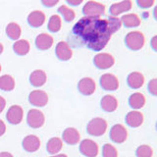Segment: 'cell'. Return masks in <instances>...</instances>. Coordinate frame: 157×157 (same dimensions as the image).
Instances as JSON below:
<instances>
[{
	"label": "cell",
	"mask_w": 157,
	"mask_h": 157,
	"mask_svg": "<svg viewBox=\"0 0 157 157\" xmlns=\"http://www.w3.org/2000/svg\"><path fill=\"white\" fill-rule=\"evenodd\" d=\"M73 33L94 51L102 50L112 36L107 20L99 17H83L78 20L73 28Z\"/></svg>",
	"instance_id": "cell-1"
},
{
	"label": "cell",
	"mask_w": 157,
	"mask_h": 157,
	"mask_svg": "<svg viewBox=\"0 0 157 157\" xmlns=\"http://www.w3.org/2000/svg\"><path fill=\"white\" fill-rule=\"evenodd\" d=\"M145 38L144 33L139 31L130 32L125 37V43L131 50H140L144 45Z\"/></svg>",
	"instance_id": "cell-2"
},
{
	"label": "cell",
	"mask_w": 157,
	"mask_h": 157,
	"mask_svg": "<svg viewBox=\"0 0 157 157\" xmlns=\"http://www.w3.org/2000/svg\"><path fill=\"white\" fill-rule=\"evenodd\" d=\"M107 122L102 118H94L90 121L86 126V131L90 136H100L105 134L107 130Z\"/></svg>",
	"instance_id": "cell-3"
},
{
	"label": "cell",
	"mask_w": 157,
	"mask_h": 157,
	"mask_svg": "<svg viewBox=\"0 0 157 157\" xmlns=\"http://www.w3.org/2000/svg\"><path fill=\"white\" fill-rule=\"evenodd\" d=\"M105 12V6L100 2L88 1L82 7V13L86 17H99Z\"/></svg>",
	"instance_id": "cell-4"
},
{
	"label": "cell",
	"mask_w": 157,
	"mask_h": 157,
	"mask_svg": "<svg viewBox=\"0 0 157 157\" xmlns=\"http://www.w3.org/2000/svg\"><path fill=\"white\" fill-rule=\"evenodd\" d=\"M27 122L29 127L33 128V129H38L43 126L44 122H45V117L40 110L32 109L28 112Z\"/></svg>",
	"instance_id": "cell-5"
},
{
	"label": "cell",
	"mask_w": 157,
	"mask_h": 157,
	"mask_svg": "<svg viewBox=\"0 0 157 157\" xmlns=\"http://www.w3.org/2000/svg\"><path fill=\"white\" fill-rule=\"evenodd\" d=\"M99 83L103 90L107 91H114L119 87V81H118L117 77L109 73L104 74L100 77Z\"/></svg>",
	"instance_id": "cell-6"
},
{
	"label": "cell",
	"mask_w": 157,
	"mask_h": 157,
	"mask_svg": "<svg viewBox=\"0 0 157 157\" xmlns=\"http://www.w3.org/2000/svg\"><path fill=\"white\" fill-rule=\"evenodd\" d=\"M80 151L86 157H96L99 152V148L95 141L92 140H83L80 144Z\"/></svg>",
	"instance_id": "cell-7"
},
{
	"label": "cell",
	"mask_w": 157,
	"mask_h": 157,
	"mask_svg": "<svg viewBox=\"0 0 157 157\" xmlns=\"http://www.w3.org/2000/svg\"><path fill=\"white\" fill-rule=\"evenodd\" d=\"M93 63L96 68L101 69V70H106V69L111 68L115 63V59L109 53H99L95 55L93 59Z\"/></svg>",
	"instance_id": "cell-8"
},
{
	"label": "cell",
	"mask_w": 157,
	"mask_h": 157,
	"mask_svg": "<svg viewBox=\"0 0 157 157\" xmlns=\"http://www.w3.org/2000/svg\"><path fill=\"white\" fill-rule=\"evenodd\" d=\"M109 136L112 141L116 144H123L128 137V131L123 125L116 124L111 128Z\"/></svg>",
	"instance_id": "cell-9"
},
{
	"label": "cell",
	"mask_w": 157,
	"mask_h": 157,
	"mask_svg": "<svg viewBox=\"0 0 157 157\" xmlns=\"http://www.w3.org/2000/svg\"><path fill=\"white\" fill-rule=\"evenodd\" d=\"M29 101L36 107H43L48 102V95L45 91L40 90H33L29 95Z\"/></svg>",
	"instance_id": "cell-10"
},
{
	"label": "cell",
	"mask_w": 157,
	"mask_h": 157,
	"mask_svg": "<svg viewBox=\"0 0 157 157\" xmlns=\"http://www.w3.org/2000/svg\"><path fill=\"white\" fill-rule=\"evenodd\" d=\"M24 110L20 105H12L6 113V119L12 125H18L22 122Z\"/></svg>",
	"instance_id": "cell-11"
},
{
	"label": "cell",
	"mask_w": 157,
	"mask_h": 157,
	"mask_svg": "<svg viewBox=\"0 0 157 157\" xmlns=\"http://www.w3.org/2000/svg\"><path fill=\"white\" fill-rule=\"evenodd\" d=\"M55 53L57 58L61 61H68L73 56L72 49L66 41H60L57 43L55 47Z\"/></svg>",
	"instance_id": "cell-12"
},
{
	"label": "cell",
	"mask_w": 157,
	"mask_h": 157,
	"mask_svg": "<svg viewBox=\"0 0 157 157\" xmlns=\"http://www.w3.org/2000/svg\"><path fill=\"white\" fill-rule=\"evenodd\" d=\"M78 88L82 94L83 95H91L96 90L95 82L91 78H83L78 82Z\"/></svg>",
	"instance_id": "cell-13"
},
{
	"label": "cell",
	"mask_w": 157,
	"mask_h": 157,
	"mask_svg": "<svg viewBox=\"0 0 157 157\" xmlns=\"http://www.w3.org/2000/svg\"><path fill=\"white\" fill-rule=\"evenodd\" d=\"M22 145L24 147V149L28 152H36L40 147V140L36 136L29 135L23 140Z\"/></svg>",
	"instance_id": "cell-14"
},
{
	"label": "cell",
	"mask_w": 157,
	"mask_h": 157,
	"mask_svg": "<svg viewBox=\"0 0 157 157\" xmlns=\"http://www.w3.org/2000/svg\"><path fill=\"white\" fill-rule=\"evenodd\" d=\"M63 140L66 142V144H70V145H75L78 144V141L81 140V135L78 131L75 128H67V129L63 132L62 134Z\"/></svg>",
	"instance_id": "cell-15"
},
{
	"label": "cell",
	"mask_w": 157,
	"mask_h": 157,
	"mask_svg": "<svg viewBox=\"0 0 157 157\" xmlns=\"http://www.w3.org/2000/svg\"><path fill=\"white\" fill-rule=\"evenodd\" d=\"M132 6V2L131 0H125V1L112 4L110 6L109 12L112 15V17H116V16H119L122 13L131 10Z\"/></svg>",
	"instance_id": "cell-16"
},
{
	"label": "cell",
	"mask_w": 157,
	"mask_h": 157,
	"mask_svg": "<svg viewBox=\"0 0 157 157\" xmlns=\"http://www.w3.org/2000/svg\"><path fill=\"white\" fill-rule=\"evenodd\" d=\"M126 123L132 128H137L144 123V115L140 111H131L126 115Z\"/></svg>",
	"instance_id": "cell-17"
},
{
	"label": "cell",
	"mask_w": 157,
	"mask_h": 157,
	"mask_svg": "<svg viewBox=\"0 0 157 157\" xmlns=\"http://www.w3.org/2000/svg\"><path fill=\"white\" fill-rule=\"evenodd\" d=\"M45 22V15L43 12L39 11V10H36L33 11L31 14L28 16V23L29 26L33 28H39Z\"/></svg>",
	"instance_id": "cell-18"
},
{
	"label": "cell",
	"mask_w": 157,
	"mask_h": 157,
	"mask_svg": "<svg viewBox=\"0 0 157 157\" xmlns=\"http://www.w3.org/2000/svg\"><path fill=\"white\" fill-rule=\"evenodd\" d=\"M53 37L48 33H40L36 38V45L40 50H47L53 45Z\"/></svg>",
	"instance_id": "cell-19"
},
{
	"label": "cell",
	"mask_w": 157,
	"mask_h": 157,
	"mask_svg": "<svg viewBox=\"0 0 157 157\" xmlns=\"http://www.w3.org/2000/svg\"><path fill=\"white\" fill-rule=\"evenodd\" d=\"M127 82H128V85H129L130 87L137 90V88H140L144 86V77L140 72H132L130 74L129 76H128Z\"/></svg>",
	"instance_id": "cell-20"
},
{
	"label": "cell",
	"mask_w": 157,
	"mask_h": 157,
	"mask_svg": "<svg viewBox=\"0 0 157 157\" xmlns=\"http://www.w3.org/2000/svg\"><path fill=\"white\" fill-rule=\"evenodd\" d=\"M100 106L106 112H114L118 107V100L113 95L107 94L101 98Z\"/></svg>",
	"instance_id": "cell-21"
},
{
	"label": "cell",
	"mask_w": 157,
	"mask_h": 157,
	"mask_svg": "<svg viewBox=\"0 0 157 157\" xmlns=\"http://www.w3.org/2000/svg\"><path fill=\"white\" fill-rule=\"evenodd\" d=\"M46 80H47V76L45 72L42 70L33 71L31 74V76H29V82L32 83V86L36 87L42 86L46 82Z\"/></svg>",
	"instance_id": "cell-22"
},
{
	"label": "cell",
	"mask_w": 157,
	"mask_h": 157,
	"mask_svg": "<svg viewBox=\"0 0 157 157\" xmlns=\"http://www.w3.org/2000/svg\"><path fill=\"white\" fill-rule=\"evenodd\" d=\"M129 104L132 109H135V110L140 109V108H142L145 104V97L140 92L132 93L129 98Z\"/></svg>",
	"instance_id": "cell-23"
},
{
	"label": "cell",
	"mask_w": 157,
	"mask_h": 157,
	"mask_svg": "<svg viewBox=\"0 0 157 157\" xmlns=\"http://www.w3.org/2000/svg\"><path fill=\"white\" fill-rule=\"evenodd\" d=\"M29 48H31L29 42L28 40H26V39H19V40H17L13 45L14 52L20 56L27 55V54L29 52Z\"/></svg>",
	"instance_id": "cell-24"
},
{
	"label": "cell",
	"mask_w": 157,
	"mask_h": 157,
	"mask_svg": "<svg viewBox=\"0 0 157 157\" xmlns=\"http://www.w3.org/2000/svg\"><path fill=\"white\" fill-rule=\"evenodd\" d=\"M62 146H63V140L60 137L55 136V137H51V139L47 141L46 149L48 153L55 155L62 149Z\"/></svg>",
	"instance_id": "cell-25"
},
{
	"label": "cell",
	"mask_w": 157,
	"mask_h": 157,
	"mask_svg": "<svg viewBox=\"0 0 157 157\" xmlns=\"http://www.w3.org/2000/svg\"><path fill=\"white\" fill-rule=\"evenodd\" d=\"M121 23L124 25L126 28H136L140 25V19L136 14H127L123 16L121 19Z\"/></svg>",
	"instance_id": "cell-26"
},
{
	"label": "cell",
	"mask_w": 157,
	"mask_h": 157,
	"mask_svg": "<svg viewBox=\"0 0 157 157\" xmlns=\"http://www.w3.org/2000/svg\"><path fill=\"white\" fill-rule=\"evenodd\" d=\"M6 34L13 40H17L22 34L21 27L17 23H10L6 27Z\"/></svg>",
	"instance_id": "cell-27"
},
{
	"label": "cell",
	"mask_w": 157,
	"mask_h": 157,
	"mask_svg": "<svg viewBox=\"0 0 157 157\" xmlns=\"http://www.w3.org/2000/svg\"><path fill=\"white\" fill-rule=\"evenodd\" d=\"M15 87L14 78L9 75H3L0 77V90L4 91H11Z\"/></svg>",
	"instance_id": "cell-28"
},
{
	"label": "cell",
	"mask_w": 157,
	"mask_h": 157,
	"mask_svg": "<svg viewBox=\"0 0 157 157\" xmlns=\"http://www.w3.org/2000/svg\"><path fill=\"white\" fill-rule=\"evenodd\" d=\"M47 27H48L49 32H51V33H57L60 31V29L62 27V21H61L60 16H58V15H52V16L49 18Z\"/></svg>",
	"instance_id": "cell-29"
},
{
	"label": "cell",
	"mask_w": 157,
	"mask_h": 157,
	"mask_svg": "<svg viewBox=\"0 0 157 157\" xmlns=\"http://www.w3.org/2000/svg\"><path fill=\"white\" fill-rule=\"evenodd\" d=\"M58 12L61 14V16H63V19L68 23L73 22L74 19L76 17L75 11H74L73 9L67 7L66 5H61V6L58 8Z\"/></svg>",
	"instance_id": "cell-30"
},
{
	"label": "cell",
	"mask_w": 157,
	"mask_h": 157,
	"mask_svg": "<svg viewBox=\"0 0 157 157\" xmlns=\"http://www.w3.org/2000/svg\"><path fill=\"white\" fill-rule=\"evenodd\" d=\"M136 157H152L153 156V149L149 145L142 144L136 148Z\"/></svg>",
	"instance_id": "cell-31"
},
{
	"label": "cell",
	"mask_w": 157,
	"mask_h": 157,
	"mask_svg": "<svg viewBox=\"0 0 157 157\" xmlns=\"http://www.w3.org/2000/svg\"><path fill=\"white\" fill-rule=\"evenodd\" d=\"M107 22H108V27H109L110 33L112 34L114 33H116L118 29H120V28L122 26L121 20L117 17H110L107 20Z\"/></svg>",
	"instance_id": "cell-32"
},
{
	"label": "cell",
	"mask_w": 157,
	"mask_h": 157,
	"mask_svg": "<svg viewBox=\"0 0 157 157\" xmlns=\"http://www.w3.org/2000/svg\"><path fill=\"white\" fill-rule=\"evenodd\" d=\"M102 156L103 157H118L117 149L110 144H105L102 147Z\"/></svg>",
	"instance_id": "cell-33"
},
{
	"label": "cell",
	"mask_w": 157,
	"mask_h": 157,
	"mask_svg": "<svg viewBox=\"0 0 157 157\" xmlns=\"http://www.w3.org/2000/svg\"><path fill=\"white\" fill-rule=\"evenodd\" d=\"M154 3L155 2L153 1V0H137L136 1L137 6H139L140 8H142V9L150 8Z\"/></svg>",
	"instance_id": "cell-34"
},
{
	"label": "cell",
	"mask_w": 157,
	"mask_h": 157,
	"mask_svg": "<svg viewBox=\"0 0 157 157\" xmlns=\"http://www.w3.org/2000/svg\"><path fill=\"white\" fill-rule=\"evenodd\" d=\"M156 90H157V81L156 78H152L148 83V91L152 95H156Z\"/></svg>",
	"instance_id": "cell-35"
},
{
	"label": "cell",
	"mask_w": 157,
	"mask_h": 157,
	"mask_svg": "<svg viewBox=\"0 0 157 157\" xmlns=\"http://www.w3.org/2000/svg\"><path fill=\"white\" fill-rule=\"evenodd\" d=\"M59 1L58 0H42L41 3L42 5H44L45 7H53V6H55V5L58 3Z\"/></svg>",
	"instance_id": "cell-36"
},
{
	"label": "cell",
	"mask_w": 157,
	"mask_h": 157,
	"mask_svg": "<svg viewBox=\"0 0 157 157\" xmlns=\"http://www.w3.org/2000/svg\"><path fill=\"white\" fill-rule=\"evenodd\" d=\"M5 132H6V125L2 120H0V136H3Z\"/></svg>",
	"instance_id": "cell-37"
},
{
	"label": "cell",
	"mask_w": 157,
	"mask_h": 157,
	"mask_svg": "<svg viewBox=\"0 0 157 157\" xmlns=\"http://www.w3.org/2000/svg\"><path fill=\"white\" fill-rule=\"evenodd\" d=\"M156 41H157V36H154L153 37H152L151 42H150L151 47H152V49H153L154 51L157 50V43H156Z\"/></svg>",
	"instance_id": "cell-38"
},
{
	"label": "cell",
	"mask_w": 157,
	"mask_h": 157,
	"mask_svg": "<svg viewBox=\"0 0 157 157\" xmlns=\"http://www.w3.org/2000/svg\"><path fill=\"white\" fill-rule=\"evenodd\" d=\"M5 106H6V100L2 96H0V113L4 110Z\"/></svg>",
	"instance_id": "cell-39"
},
{
	"label": "cell",
	"mask_w": 157,
	"mask_h": 157,
	"mask_svg": "<svg viewBox=\"0 0 157 157\" xmlns=\"http://www.w3.org/2000/svg\"><path fill=\"white\" fill-rule=\"evenodd\" d=\"M67 3L73 5V6H77V5H80L81 3H82V0H76V1H74V0H67Z\"/></svg>",
	"instance_id": "cell-40"
},
{
	"label": "cell",
	"mask_w": 157,
	"mask_h": 157,
	"mask_svg": "<svg viewBox=\"0 0 157 157\" xmlns=\"http://www.w3.org/2000/svg\"><path fill=\"white\" fill-rule=\"evenodd\" d=\"M0 157H13V155L10 153V152H0Z\"/></svg>",
	"instance_id": "cell-41"
},
{
	"label": "cell",
	"mask_w": 157,
	"mask_h": 157,
	"mask_svg": "<svg viewBox=\"0 0 157 157\" xmlns=\"http://www.w3.org/2000/svg\"><path fill=\"white\" fill-rule=\"evenodd\" d=\"M50 157H68L66 154H55V155H52Z\"/></svg>",
	"instance_id": "cell-42"
},
{
	"label": "cell",
	"mask_w": 157,
	"mask_h": 157,
	"mask_svg": "<svg viewBox=\"0 0 157 157\" xmlns=\"http://www.w3.org/2000/svg\"><path fill=\"white\" fill-rule=\"evenodd\" d=\"M3 50H4V47H3V45L1 43H0V54H1L2 52H3Z\"/></svg>",
	"instance_id": "cell-43"
},
{
	"label": "cell",
	"mask_w": 157,
	"mask_h": 157,
	"mask_svg": "<svg viewBox=\"0 0 157 157\" xmlns=\"http://www.w3.org/2000/svg\"><path fill=\"white\" fill-rule=\"evenodd\" d=\"M0 72H1V65H0Z\"/></svg>",
	"instance_id": "cell-44"
}]
</instances>
